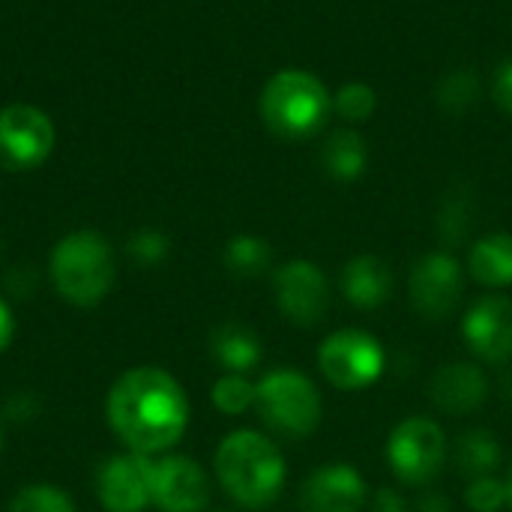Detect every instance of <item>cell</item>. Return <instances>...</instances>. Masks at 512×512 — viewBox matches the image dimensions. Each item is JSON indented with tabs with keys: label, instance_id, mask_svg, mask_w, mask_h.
Returning <instances> with one entry per match:
<instances>
[{
	"label": "cell",
	"instance_id": "26",
	"mask_svg": "<svg viewBox=\"0 0 512 512\" xmlns=\"http://www.w3.org/2000/svg\"><path fill=\"white\" fill-rule=\"evenodd\" d=\"M6 512H75V504L63 489L51 483H33L9 501Z\"/></svg>",
	"mask_w": 512,
	"mask_h": 512
},
{
	"label": "cell",
	"instance_id": "3",
	"mask_svg": "<svg viewBox=\"0 0 512 512\" xmlns=\"http://www.w3.org/2000/svg\"><path fill=\"white\" fill-rule=\"evenodd\" d=\"M261 120L282 141H306L333 114V93L309 69H279L261 90Z\"/></svg>",
	"mask_w": 512,
	"mask_h": 512
},
{
	"label": "cell",
	"instance_id": "6",
	"mask_svg": "<svg viewBox=\"0 0 512 512\" xmlns=\"http://www.w3.org/2000/svg\"><path fill=\"white\" fill-rule=\"evenodd\" d=\"M387 366V354L381 342L366 330H336L318 348V369L321 375L345 393H357L372 387Z\"/></svg>",
	"mask_w": 512,
	"mask_h": 512
},
{
	"label": "cell",
	"instance_id": "24",
	"mask_svg": "<svg viewBox=\"0 0 512 512\" xmlns=\"http://www.w3.org/2000/svg\"><path fill=\"white\" fill-rule=\"evenodd\" d=\"M333 111L345 120V123H366L372 120V114L378 111V93L372 84L366 81H348L333 93Z\"/></svg>",
	"mask_w": 512,
	"mask_h": 512
},
{
	"label": "cell",
	"instance_id": "32",
	"mask_svg": "<svg viewBox=\"0 0 512 512\" xmlns=\"http://www.w3.org/2000/svg\"><path fill=\"white\" fill-rule=\"evenodd\" d=\"M12 336H15V318H12V309L6 306V300L0 297V351L9 348Z\"/></svg>",
	"mask_w": 512,
	"mask_h": 512
},
{
	"label": "cell",
	"instance_id": "33",
	"mask_svg": "<svg viewBox=\"0 0 512 512\" xmlns=\"http://www.w3.org/2000/svg\"><path fill=\"white\" fill-rule=\"evenodd\" d=\"M414 512H453V507H450V501H447L444 495H438V492H426V495L417 501Z\"/></svg>",
	"mask_w": 512,
	"mask_h": 512
},
{
	"label": "cell",
	"instance_id": "13",
	"mask_svg": "<svg viewBox=\"0 0 512 512\" xmlns=\"http://www.w3.org/2000/svg\"><path fill=\"white\" fill-rule=\"evenodd\" d=\"M150 468L153 459L141 453L111 456L96 477L99 501L108 512H144L153 504L150 495Z\"/></svg>",
	"mask_w": 512,
	"mask_h": 512
},
{
	"label": "cell",
	"instance_id": "1",
	"mask_svg": "<svg viewBox=\"0 0 512 512\" xmlns=\"http://www.w3.org/2000/svg\"><path fill=\"white\" fill-rule=\"evenodd\" d=\"M108 426L141 456L171 450L189 426V399L174 375L159 366H138L123 372L108 393Z\"/></svg>",
	"mask_w": 512,
	"mask_h": 512
},
{
	"label": "cell",
	"instance_id": "14",
	"mask_svg": "<svg viewBox=\"0 0 512 512\" xmlns=\"http://www.w3.org/2000/svg\"><path fill=\"white\" fill-rule=\"evenodd\" d=\"M366 501L369 489L363 474L345 462L312 471L300 486V512H360Z\"/></svg>",
	"mask_w": 512,
	"mask_h": 512
},
{
	"label": "cell",
	"instance_id": "4",
	"mask_svg": "<svg viewBox=\"0 0 512 512\" xmlns=\"http://www.w3.org/2000/svg\"><path fill=\"white\" fill-rule=\"evenodd\" d=\"M111 243L99 231H72L51 252V282L72 306H96L114 288Z\"/></svg>",
	"mask_w": 512,
	"mask_h": 512
},
{
	"label": "cell",
	"instance_id": "35",
	"mask_svg": "<svg viewBox=\"0 0 512 512\" xmlns=\"http://www.w3.org/2000/svg\"><path fill=\"white\" fill-rule=\"evenodd\" d=\"M507 504L512 507V471H510V480H507Z\"/></svg>",
	"mask_w": 512,
	"mask_h": 512
},
{
	"label": "cell",
	"instance_id": "19",
	"mask_svg": "<svg viewBox=\"0 0 512 512\" xmlns=\"http://www.w3.org/2000/svg\"><path fill=\"white\" fill-rule=\"evenodd\" d=\"M366 162H369V147H366V138L354 129H339L333 132L327 141H324V150H321V165L324 171L339 180V183H354L363 177L366 171Z\"/></svg>",
	"mask_w": 512,
	"mask_h": 512
},
{
	"label": "cell",
	"instance_id": "12",
	"mask_svg": "<svg viewBox=\"0 0 512 512\" xmlns=\"http://www.w3.org/2000/svg\"><path fill=\"white\" fill-rule=\"evenodd\" d=\"M462 339L483 363L504 366L512 357V300L504 294H486L474 300L462 321Z\"/></svg>",
	"mask_w": 512,
	"mask_h": 512
},
{
	"label": "cell",
	"instance_id": "15",
	"mask_svg": "<svg viewBox=\"0 0 512 512\" xmlns=\"http://www.w3.org/2000/svg\"><path fill=\"white\" fill-rule=\"evenodd\" d=\"M429 399L438 411L450 417L474 414L489 399V378L477 363H465V360L447 363L432 375Z\"/></svg>",
	"mask_w": 512,
	"mask_h": 512
},
{
	"label": "cell",
	"instance_id": "5",
	"mask_svg": "<svg viewBox=\"0 0 512 512\" xmlns=\"http://www.w3.org/2000/svg\"><path fill=\"white\" fill-rule=\"evenodd\" d=\"M261 423L282 438H309L321 426L324 402L312 378L297 369H273L255 384Z\"/></svg>",
	"mask_w": 512,
	"mask_h": 512
},
{
	"label": "cell",
	"instance_id": "25",
	"mask_svg": "<svg viewBox=\"0 0 512 512\" xmlns=\"http://www.w3.org/2000/svg\"><path fill=\"white\" fill-rule=\"evenodd\" d=\"M210 399H213V405H216L222 414L240 417V414H246L249 408H255V384H252L246 375L225 372V375L213 384Z\"/></svg>",
	"mask_w": 512,
	"mask_h": 512
},
{
	"label": "cell",
	"instance_id": "17",
	"mask_svg": "<svg viewBox=\"0 0 512 512\" xmlns=\"http://www.w3.org/2000/svg\"><path fill=\"white\" fill-rule=\"evenodd\" d=\"M210 351L216 357V363L225 369V372H234V375H249L261 366V357H264V348H261V339L237 324V321H228V324H219L210 336Z\"/></svg>",
	"mask_w": 512,
	"mask_h": 512
},
{
	"label": "cell",
	"instance_id": "7",
	"mask_svg": "<svg viewBox=\"0 0 512 512\" xmlns=\"http://www.w3.org/2000/svg\"><path fill=\"white\" fill-rule=\"evenodd\" d=\"M447 459V435L432 417H408L387 438V465L405 486H429Z\"/></svg>",
	"mask_w": 512,
	"mask_h": 512
},
{
	"label": "cell",
	"instance_id": "34",
	"mask_svg": "<svg viewBox=\"0 0 512 512\" xmlns=\"http://www.w3.org/2000/svg\"><path fill=\"white\" fill-rule=\"evenodd\" d=\"M501 390H504V399L512 402V369L504 375V384H501Z\"/></svg>",
	"mask_w": 512,
	"mask_h": 512
},
{
	"label": "cell",
	"instance_id": "18",
	"mask_svg": "<svg viewBox=\"0 0 512 512\" xmlns=\"http://www.w3.org/2000/svg\"><path fill=\"white\" fill-rule=\"evenodd\" d=\"M468 273L474 282L486 288H507L512 285V234L495 231L471 246Z\"/></svg>",
	"mask_w": 512,
	"mask_h": 512
},
{
	"label": "cell",
	"instance_id": "10",
	"mask_svg": "<svg viewBox=\"0 0 512 512\" xmlns=\"http://www.w3.org/2000/svg\"><path fill=\"white\" fill-rule=\"evenodd\" d=\"M273 297L279 312L297 327H315L330 312V282L306 258L288 261L273 273Z\"/></svg>",
	"mask_w": 512,
	"mask_h": 512
},
{
	"label": "cell",
	"instance_id": "20",
	"mask_svg": "<svg viewBox=\"0 0 512 512\" xmlns=\"http://www.w3.org/2000/svg\"><path fill=\"white\" fill-rule=\"evenodd\" d=\"M501 459H504V450L489 429H471V432L459 435L456 450H453L456 471L468 480L495 474Z\"/></svg>",
	"mask_w": 512,
	"mask_h": 512
},
{
	"label": "cell",
	"instance_id": "9",
	"mask_svg": "<svg viewBox=\"0 0 512 512\" xmlns=\"http://www.w3.org/2000/svg\"><path fill=\"white\" fill-rule=\"evenodd\" d=\"M54 123L36 105H6L0 111V165L27 171L42 165L54 150Z\"/></svg>",
	"mask_w": 512,
	"mask_h": 512
},
{
	"label": "cell",
	"instance_id": "36",
	"mask_svg": "<svg viewBox=\"0 0 512 512\" xmlns=\"http://www.w3.org/2000/svg\"><path fill=\"white\" fill-rule=\"evenodd\" d=\"M0 450H3V429H0Z\"/></svg>",
	"mask_w": 512,
	"mask_h": 512
},
{
	"label": "cell",
	"instance_id": "21",
	"mask_svg": "<svg viewBox=\"0 0 512 512\" xmlns=\"http://www.w3.org/2000/svg\"><path fill=\"white\" fill-rule=\"evenodd\" d=\"M273 264V246L255 234H237L225 246V267L234 276H261Z\"/></svg>",
	"mask_w": 512,
	"mask_h": 512
},
{
	"label": "cell",
	"instance_id": "16",
	"mask_svg": "<svg viewBox=\"0 0 512 512\" xmlns=\"http://www.w3.org/2000/svg\"><path fill=\"white\" fill-rule=\"evenodd\" d=\"M339 288L354 309H381L393 294V270L378 255H354L339 276Z\"/></svg>",
	"mask_w": 512,
	"mask_h": 512
},
{
	"label": "cell",
	"instance_id": "27",
	"mask_svg": "<svg viewBox=\"0 0 512 512\" xmlns=\"http://www.w3.org/2000/svg\"><path fill=\"white\" fill-rule=\"evenodd\" d=\"M465 501L474 512H501L507 507V483H501L498 477H477L471 480Z\"/></svg>",
	"mask_w": 512,
	"mask_h": 512
},
{
	"label": "cell",
	"instance_id": "28",
	"mask_svg": "<svg viewBox=\"0 0 512 512\" xmlns=\"http://www.w3.org/2000/svg\"><path fill=\"white\" fill-rule=\"evenodd\" d=\"M126 252L132 255V261L138 264H159L165 261L168 255V237L162 231H153V228H141L129 237L126 243Z\"/></svg>",
	"mask_w": 512,
	"mask_h": 512
},
{
	"label": "cell",
	"instance_id": "23",
	"mask_svg": "<svg viewBox=\"0 0 512 512\" xmlns=\"http://www.w3.org/2000/svg\"><path fill=\"white\" fill-rule=\"evenodd\" d=\"M474 228V195L468 189L450 192L441 204L438 213V234L447 246H459L462 240H468Z\"/></svg>",
	"mask_w": 512,
	"mask_h": 512
},
{
	"label": "cell",
	"instance_id": "31",
	"mask_svg": "<svg viewBox=\"0 0 512 512\" xmlns=\"http://www.w3.org/2000/svg\"><path fill=\"white\" fill-rule=\"evenodd\" d=\"M33 411H36V402H33L27 393H18V396L6 405V414H9L12 420H30Z\"/></svg>",
	"mask_w": 512,
	"mask_h": 512
},
{
	"label": "cell",
	"instance_id": "8",
	"mask_svg": "<svg viewBox=\"0 0 512 512\" xmlns=\"http://www.w3.org/2000/svg\"><path fill=\"white\" fill-rule=\"evenodd\" d=\"M465 294V270L459 258L447 249L423 255L408 276V297L411 309L426 321L450 318Z\"/></svg>",
	"mask_w": 512,
	"mask_h": 512
},
{
	"label": "cell",
	"instance_id": "22",
	"mask_svg": "<svg viewBox=\"0 0 512 512\" xmlns=\"http://www.w3.org/2000/svg\"><path fill=\"white\" fill-rule=\"evenodd\" d=\"M438 108L459 117V114H468L477 99H480V75L477 69L471 66H459V69H450L441 84H438Z\"/></svg>",
	"mask_w": 512,
	"mask_h": 512
},
{
	"label": "cell",
	"instance_id": "11",
	"mask_svg": "<svg viewBox=\"0 0 512 512\" xmlns=\"http://www.w3.org/2000/svg\"><path fill=\"white\" fill-rule=\"evenodd\" d=\"M150 495L162 512H204L210 507V480L195 459L165 456L153 459Z\"/></svg>",
	"mask_w": 512,
	"mask_h": 512
},
{
	"label": "cell",
	"instance_id": "29",
	"mask_svg": "<svg viewBox=\"0 0 512 512\" xmlns=\"http://www.w3.org/2000/svg\"><path fill=\"white\" fill-rule=\"evenodd\" d=\"M492 99L498 102V108H501L504 114H510L512 117V57L510 60H504V63L495 69V75H492Z\"/></svg>",
	"mask_w": 512,
	"mask_h": 512
},
{
	"label": "cell",
	"instance_id": "30",
	"mask_svg": "<svg viewBox=\"0 0 512 512\" xmlns=\"http://www.w3.org/2000/svg\"><path fill=\"white\" fill-rule=\"evenodd\" d=\"M372 512H411V507L402 492H396L393 486H381L372 492Z\"/></svg>",
	"mask_w": 512,
	"mask_h": 512
},
{
	"label": "cell",
	"instance_id": "2",
	"mask_svg": "<svg viewBox=\"0 0 512 512\" xmlns=\"http://www.w3.org/2000/svg\"><path fill=\"white\" fill-rule=\"evenodd\" d=\"M216 480L219 486L249 510L270 507L285 489V459L282 450L261 432L237 429L216 447Z\"/></svg>",
	"mask_w": 512,
	"mask_h": 512
}]
</instances>
